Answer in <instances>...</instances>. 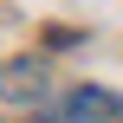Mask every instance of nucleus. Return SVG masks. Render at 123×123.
I'll return each mask as SVG.
<instances>
[{
    "instance_id": "1",
    "label": "nucleus",
    "mask_w": 123,
    "mask_h": 123,
    "mask_svg": "<svg viewBox=\"0 0 123 123\" xmlns=\"http://www.w3.org/2000/svg\"><path fill=\"white\" fill-rule=\"evenodd\" d=\"M52 123H123V97L84 84V91H71V97L52 104Z\"/></svg>"
},
{
    "instance_id": "2",
    "label": "nucleus",
    "mask_w": 123,
    "mask_h": 123,
    "mask_svg": "<svg viewBox=\"0 0 123 123\" xmlns=\"http://www.w3.org/2000/svg\"><path fill=\"white\" fill-rule=\"evenodd\" d=\"M0 97H6V104H39V97H45V65H39V58L0 65Z\"/></svg>"
}]
</instances>
